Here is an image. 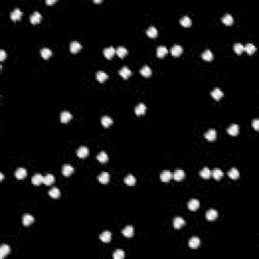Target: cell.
Masks as SVG:
<instances>
[{"label": "cell", "mask_w": 259, "mask_h": 259, "mask_svg": "<svg viewBox=\"0 0 259 259\" xmlns=\"http://www.w3.org/2000/svg\"><path fill=\"white\" fill-rule=\"evenodd\" d=\"M26 175H27L26 169H24V168H18L17 170L15 171V173H14L15 178L18 179V180L24 179V178L26 177Z\"/></svg>", "instance_id": "1"}, {"label": "cell", "mask_w": 259, "mask_h": 259, "mask_svg": "<svg viewBox=\"0 0 259 259\" xmlns=\"http://www.w3.org/2000/svg\"><path fill=\"white\" fill-rule=\"evenodd\" d=\"M95 77H96V79H97L98 82H100V83H103V82H105L107 80L108 75H107L105 72H103V71H97V72H96V74H95Z\"/></svg>", "instance_id": "2"}, {"label": "cell", "mask_w": 259, "mask_h": 259, "mask_svg": "<svg viewBox=\"0 0 259 259\" xmlns=\"http://www.w3.org/2000/svg\"><path fill=\"white\" fill-rule=\"evenodd\" d=\"M34 221H35L34 217L31 216V215H29V214L24 215V217H22V225H24V227L31 226V225L34 223Z\"/></svg>", "instance_id": "3"}, {"label": "cell", "mask_w": 259, "mask_h": 259, "mask_svg": "<svg viewBox=\"0 0 259 259\" xmlns=\"http://www.w3.org/2000/svg\"><path fill=\"white\" fill-rule=\"evenodd\" d=\"M219 214L216 210H208L207 213H205V218H207L208 221H215L217 219Z\"/></svg>", "instance_id": "4"}, {"label": "cell", "mask_w": 259, "mask_h": 259, "mask_svg": "<svg viewBox=\"0 0 259 259\" xmlns=\"http://www.w3.org/2000/svg\"><path fill=\"white\" fill-rule=\"evenodd\" d=\"M41 19H42V15H41V13H39L38 11H35V12H34L33 14H31V16H29V20H31V22L33 24H39V22L41 21Z\"/></svg>", "instance_id": "5"}, {"label": "cell", "mask_w": 259, "mask_h": 259, "mask_svg": "<svg viewBox=\"0 0 259 259\" xmlns=\"http://www.w3.org/2000/svg\"><path fill=\"white\" fill-rule=\"evenodd\" d=\"M172 178H173V174L171 172H169V171H164V172H162L161 174H160V179H161V181H163V182L170 181Z\"/></svg>", "instance_id": "6"}, {"label": "cell", "mask_w": 259, "mask_h": 259, "mask_svg": "<svg viewBox=\"0 0 259 259\" xmlns=\"http://www.w3.org/2000/svg\"><path fill=\"white\" fill-rule=\"evenodd\" d=\"M73 172H74V168H73L71 165L66 164L62 167V174H63L64 176H70Z\"/></svg>", "instance_id": "7"}, {"label": "cell", "mask_w": 259, "mask_h": 259, "mask_svg": "<svg viewBox=\"0 0 259 259\" xmlns=\"http://www.w3.org/2000/svg\"><path fill=\"white\" fill-rule=\"evenodd\" d=\"M114 54H116V49H113L112 47H109V48H105V49L103 50V55L104 57L106 59H111L112 57L114 56Z\"/></svg>", "instance_id": "8"}, {"label": "cell", "mask_w": 259, "mask_h": 259, "mask_svg": "<svg viewBox=\"0 0 259 259\" xmlns=\"http://www.w3.org/2000/svg\"><path fill=\"white\" fill-rule=\"evenodd\" d=\"M184 172H183V170H181V169H176L175 172L173 173V179L176 180V181H181V180H183V178H184Z\"/></svg>", "instance_id": "9"}, {"label": "cell", "mask_w": 259, "mask_h": 259, "mask_svg": "<svg viewBox=\"0 0 259 259\" xmlns=\"http://www.w3.org/2000/svg\"><path fill=\"white\" fill-rule=\"evenodd\" d=\"M205 138L207 139L208 141H210V142L215 141L216 138H217V132L215 130H213V129L208 131V132L205 134Z\"/></svg>", "instance_id": "10"}, {"label": "cell", "mask_w": 259, "mask_h": 259, "mask_svg": "<svg viewBox=\"0 0 259 259\" xmlns=\"http://www.w3.org/2000/svg\"><path fill=\"white\" fill-rule=\"evenodd\" d=\"M21 16H22V12H21V10H20V9H18V8L14 9V10L10 13V18L12 20H14V21L19 20L20 18H21Z\"/></svg>", "instance_id": "11"}, {"label": "cell", "mask_w": 259, "mask_h": 259, "mask_svg": "<svg viewBox=\"0 0 259 259\" xmlns=\"http://www.w3.org/2000/svg\"><path fill=\"white\" fill-rule=\"evenodd\" d=\"M184 224H185V221L182 219V218L177 217L173 220V226H174V229H176V230L182 228V227L184 226Z\"/></svg>", "instance_id": "12"}, {"label": "cell", "mask_w": 259, "mask_h": 259, "mask_svg": "<svg viewBox=\"0 0 259 259\" xmlns=\"http://www.w3.org/2000/svg\"><path fill=\"white\" fill-rule=\"evenodd\" d=\"M82 49V46L78 42H72L70 44V52L72 54H76Z\"/></svg>", "instance_id": "13"}, {"label": "cell", "mask_w": 259, "mask_h": 259, "mask_svg": "<svg viewBox=\"0 0 259 259\" xmlns=\"http://www.w3.org/2000/svg\"><path fill=\"white\" fill-rule=\"evenodd\" d=\"M210 94H212V97L214 98L215 100H220L222 97H223L224 93L220 88H215L214 90L212 91V93H210Z\"/></svg>", "instance_id": "14"}, {"label": "cell", "mask_w": 259, "mask_h": 259, "mask_svg": "<svg viewBox=\"0 0 259 259\" xmlns=\"http://www.w3.org/2000/svg\"><path fill=\"white\" fill-rule=\"evenodd\" d=\"M227 132H228L229 135H231V136H237L238 134H239V126L238 125H232L230 126V127L228 128V130H227Z\"/></svg>", "instance_id": "15"}, {"label": "cell", "mask_w": 259, "mask_h": 259, "mask_svg": "<svg viewBox=\"0 0 259 259\" xmlns=\"http://www.w3.org/2000/svg\"><path fill=\"white\" fill-rule=\"evenodd\" d=\"M171 54L173 57H179L182 54V47L179 45H175L171 49Z\"/></svg>", "instance_id": "16"}, {"label": "cell", "mask_w": 259, "mask_h": 259, "mask_svg": "<svg viewBox=\"0 0 259 259\" xmlns=\"http://www.w3.org/2000/svg\"><path fill=\"white\" fill-rule=\"evenodd\" d=\"M123 235L126 238H132L134 236V228L132 226H127L123 230Z\"/></svg>", "instance_id": "17"}, {"label": "cell", "mask_w": 259, "mask_h": 259, "mask_svg": "<svg viewBox=\"0 0 259 259\" xmlns=\"http://www.w3.org/2000/svg\"><path fill=\"white\" fill-rule=\"evenodd\" d=\"M200 244V240L198 237H192L188 242V246L192 249H196Z\"/></svg>", "instance_id": "18"}, {"label": "cell", "mask_w": 259, "mask_h": 259, "mask_svg": "<svg viewBox=\"0 0 259 259\" xmlns=\"http://www.w3.org/2000/svg\"><path fill=\"white\" fill-rule=\"evenodd\" d=\"M167 53H168V50H167L166 47H164V46L158 47L157 51H156V54H157L158 58H163V57H165L167 55Z\"/></svg>", "instance_id": "19"}, {"label": "cell", "mask_w": 259, "mask_h": 259, "mask_svg": "<svg viewBox=\"0 0 259 259\" xmlns=\"http://www.w3.org/2000/svg\"><path fill=\"white\" fill-rule=\"evenodd\" d=\"M146 105L144 103H139L138 105L136 106V108H135V112H136L137 116H143V114H145L146 112Z\"/></svg>", "instance_id": "20"}, {"label": "cell", "mask_w": 259, "mask_h": 259, "mask_svg": "<svg viewBox=\"0 0 259 259\" xmlns=\"http://www.w3.org/2000/svg\"><path fill=\"white\" fill-rule=\"evenodd\" d=\"M118 73H120V75L123 78V79H128V78L132 75V71H131L128 67H123Z\"/></svg>", "instance_id": "21"}, {"label": "cell", "mask_w": 259, "mask_h": 259, "mask_svg": "<svg viewBox=\"0 0 259 259\" xmlns=\"http://www.w3.org/2000/svg\"><path fill=\"white\" fill-rule=\"evenodd\" d=\"M31 182L35 185H40L41 183L44 182V176L42 174H36V175H34L33 178H31Z\"/></svg>", "instance_id": "22"}, {"label": "cell", "mask_w": 259, "mask_h": 259, "mask_svg": "<svg viewBox=\"0 0 259 259\" xmlns=\"http://www.w3.org/2000/svg\"><path fill=\"white\" fill-rule=\"evenodd\" d=\"M99 239L103 243H108L111 240V233L108 232V231H105L99 236Z\"/></svg>", "instance_id": "23"}, {"label": "cell", "mask_w": 259, "mask_h": 259, "mask_svg": "<svg viewBox=\"0 0 259 259\" xmlns=\"http://www.w3.org/2000/svg\"><path fill=\"white\" fill-rule=\"evenodd\" d=\"M10 253V247L8 245H2L0 248V258H4Z\"/></svg>", "instance_id": "24"}, {"label": "cell", "mask_w": 259, "mask_h": 259, "mask_svg": "<svg viewBox=\"0 0 259 259\" xmlns=\"http://www.w3.org/2000/svg\"><path fill=\"white\" fill-rule=\"evenodd\" d=\"M88 153L89 151L86 147H80L77 150V156L79 158H86L88 156Z\"/></svg>", "instance_id": "25"}, {"label": "cell", "mask_w": 259, "mask_h": 259, "mask_svg": "<svg viewBox=\"0 0 259 259\" xmlns=\"http://www.w3.org/2000/svg\"><path fill=\"white\" fill-rule=\"evenodd\" d=\"M96 159H97L98 161L100 162V163L104 164V163H106V162L108 161V156H107L106 153L102 151V152H100L99 154L96 156Z\"/></svg>", "instance_id": "26"}, {"label": "cell", "mask_w": 259, "mask_h": 259, "mask_svg": "<svg viewBox=\"0 0 259 259\" xmlns=\"http://www.w3.org/2000/svg\"><path fill=\"white\" fill-rule=\"evenodd\" d=\"M60 118H61V121H62V123H67L68 121H69L71 120V118H72V114H71L69 111H63V112H62V113H61Z\"/></svg>", "instance_id": "27"}, {"label": "cell", "mask_w": 259, "mask_h": 259, "mask_svg": "<svg viewBox=\"0 0 259 259\" xmlns=\"http://www.w3.org/2000/svg\"><path fill=\"white\" fill-rule=\"evenodd\" d=\"M187 208H188L190 210H196L199 208V201L198 199H191V200H189L188 205H187Z\"/></svg>", "instance_id": "28"}, {"label": "cell", "mask_w": 259, "mask_h": 259, "mask_svg": "<svg viewBox=\"0 0 259 259\" xmlns=\"http://www.w3.org/2000/svg\"><path fill=\"white\" fill-rule=\"evenodd\" d=\"M97 178H98V181H99L100 183L105 184V183H107L109 181V174L107 172H102Z\"/></svg>", "instance_id": "29"}, {"label": "cell", "mask_w": 259, "mask_h": 259, "mask_svg": "<svg viewBox=\"0 0 259 259\" xmlns=\"http://www.w3.org/2000/svg\"><path fill=\"white\" fill-rule=\"evenodd\" d=\"M222 21H223L224 24H226V26H232L234 22V18L231 14H225L223 18H222Z\"/></svg>", "instance_id": "30"}, {"label": "cell", "mask_w": 259, "mask_h": 259, "mask_svg": "<svg viewBox=\"0 0 259 259\" xmlns=\"http://www.w3.org/2000/svg\"><path fill=\"white\" fill-rule=\"evenodd\" d=\"M116 54L118 55L120 58H125L128 55V51L125 47H118L116 49Z\"/></svg>", "instance_id": "31"}, {"label": "cell", "mask_w": 259, "mask_h": 259, "mask_svg": "<svg viewBox=\"0 0 259 259\" xmlns=\"http://www.w3.org/2000/svg\"><path fill=\"white\" fill-rule=\"evenodd\" d=\"M140 73H141L142 76L144 77H150L152 75V70L149 66H144L141 70H140Z\"/></svg>", "instance_id": "32"}, {"label": "cell", "mask_w": 259, "mask_h": 259, "mask_svg": "<svg viewBox=\"0 0 259 259\" xmlns=\"http://www.w3.org/2000/svg\"><path fill=\"white\" fill-rule=\"evenodd\" d=\"M55 182V177L53 174H48V175L44 176V184L46 185H52Z\"/></svg>", "instance_id": "33"}, {"label": "cell", "mask_w": 259, "mask_h": 259, "mask_svg": "<svg viewBox=\"0 0 259 259\" xmlns=\"http://www.w3.org/2000/svg\"><path fill=\"white\" fill-rule=\"evenodd\" d=\"M228 175H229V177H230L231 179H233V180H237L238 178H239V175H240V174H239V171H238L236 168H232V169H230V170H229Z\"/></svg>", "instance_id": "34"}, {"label": "cell", "mask_w": 259, "mask_h": 259, "mask_svg": "<svg viewBox=\"0 0 259 259\" xmlns=\"http://www.w3.org/2000/svg\"><path fill=\"white\" fill-rule=\"evenodd\" d=\"M212 175L216 180H221L222 177H223V175H224V173H223V171H222L221 169L216 168V169H214V170H213Z\"/></svg>", "instance_id": "35"}, {"label": "cell", "mask_w": 259, "mask_h": 259, "mask_svg": "<svg viewBox=\"0 0 259 259\" xmlns=\"http://www.w3.org/2000/svg\"><path fill=\"white\" fill-rule=\"evenodd\" d=\"M199 175H200L203 179H210V175H212V172H210V170L208 167H205V168H203V170L199 172Z\"/></svg>", "instance_id": "36"}, {"label": "cell", "mask_w": 259, "mask_h": 259, "mask_svg": "<svg viewBox=\"0 0 259 259\" xmlns=\"http://www.w3.org/2000/svg\"><path fill=\"white\" fill-rule=\"evenodd\" d=\"M146 34H147V36H149V38H156V36H158V31L157 29L154 26H150L149 29H147V31H146Z\"/></svg>", "instance_id": "37"}, {"label": "cell", "mask_w": 259, "mask_h": 259, "mask_svg": "<svg viewBox=\"0 0 259 259\" xmlns=\"http://www.w3.org/2000/svg\"><path fill=\"white\" fill-rule=\"evenodd\" d=\"M201 58L205 61H212L213 59H214V55H213V53L210 52V50H205V51L203 53V55H201Z\"/></svg>", "instance_id": "38"}, {"label": "cell", "mask_w": 259, "mask_h": 259, "mask_svg": "<svg viewBox=\"0 0 259 259\" xmlns=\"http://www.w3.org/2000/svg\"><path fill=\"white\" fill-rule=\"evenodd\" d=\"M52 51L50 49H48V48H44V49L41 50V55H42V57L45 60H47V59H49L50 57L52 56Z\"/></svg>", "instance_id": "39"}, {"label": "cell", "mask_w": 259, "mask_h": 259, "mask_svg": "<svg viewBox=\"0 0 259 259\" xmlns=\"http://www.w3.org/2000/svg\"><path fill=\"white\" fill-rule=\"evenodd\" d=\"M112 123H113V121H112V120L111 118H109V116H102V118H101V125L103 126L104 128H108L109 126H111L112 125Z\"/></svg>", "instance_id": "40"}, {"label": "cell", "mask_w": 259, "mask_h": 259, "mask_svg": "<svg viewBox=\"0 0 259 259\" xmlns=\"http://www.w3.org/2000/svg\"><path fill=\"white\" fill-rule=\"evenodd\" d=\"M125 183L128 185H130V186H132V185H134L135 183H136V178H135V176L132 175V174L127 175L125 178Z\"/></svg>", "instance_id": "41"}, {"label": "cell", "mask_w": 259, "mask_h": 259, "mask_svg": "<svg viewBox=\"0 0 259 259\" xmlns=\"http://www.w3.org/2000/svg\"><path fill=\"white\" fill-rule=\"evenodd\" d=\"M60 194H61L60 190L57 188V187H53V188L49 191V195L51 196V198H60Z\"/></svg>", "instance_id": "42"}, {"label": "cell", "mask_w": 259, "mask_h": 259, "mask_svg": "<svg viewBox=\"0 0 259 259\" xmlns=\"http://www.w3.org/2000/svg\"><path fill=\"white\" fill-rule=\"evenodd\" d=\"M180 24L184 27H189L191 26V19L188 16H183L181 19H180Z\"/></svg>", "instance_id": "43"}, {"label": "cell", "mask_w": 259, "mask_h": 259, "mask_svg": "<svg viewBox=\"0 0 259 259\" xmlns=\"http://www.w3.org/2000/svg\"><path fill=\"white\" fill-rule=\"evenodd\" d=\"M244 51H246L248 55H252L255 53L256 48H255V46L252 45V44H247V45L244 47Z\"/></svg>", "instance_id": "44"}, {"label": "cell", "mask_w": 259, "mask_h": 259, "mask_svg": "<svg viewBox=\"0 0 259 259\" xmlns=\"http://www.w3.org/2000/svg\"><path fill=\"white\" fill-rule=\"evenodd\" d=\"M233 49H234V52H235L236 54L241 55L243 53V51H244V46L241 45V44H235V45H234V47H233Z\"/></svg>", "instance_id": "45"}, {"label": "cell", "mask_w": 259, "mask_h": 259, "mask_svg": "<svg viewBox=\"0 0 259 259\" xmlns=\"http://www.w3.org/2000/svg\"><path fill=\"white\" fill-rule=\"evenodd\" d=\"M123 257H125V252H123V250H121V249L116 250L113 253V258L114 259H123Z\"/></svg>", "instance_id": "46"}, {"label": "cell", "mask_w": 259, "mask_h": 259, "mask_svg": "<svg viewBox=\"0 0 259 259\" xmlns=\"http://www.w3.org/2000/svg\"><path fill=\"white\" fill-rule=\"evenodd\" d=\"M252 126H253V128H254V130H255V131H258L259 130V121L257 120V118L253 121V123H252Z\"/></svg>", "instance_id": "47"}, {"label": "cell", "mask_w": 259, "mask_h": 259, "mask_svg": "<svg viewBox=\"0 0 259 259\" xmlns=\"http://www.w3.org/2000/svg\"><path fill=\"white\" fill-rule=\"evenodd\" d=\"M6 58V53L4 50H1L0 51V61H4Z\"/></svg>", "instance_id": "48"}, {"label": "cell", "mask_w": 259, "mask_h": 259, "mask_svg": "<svg viewBox=\"0 0 259 259\" xmlns=\"http://www.w3.org/2000/svg\"><path fill=\"white\" fill-rule=\"evenodd\" d=\"M54 3H56V0H47L46 1V4H48V5H52Z\"/></svg>", "instance_id": "49"}, {"label": "cell", "mask_w": 259, "mask_h": 259, "mask_svg": "<svg viewBox=\"0 0 259 259\" xmlns=\"http://www.w3.org/2000/svg\"><path fill=\"white\" fill-rule=\"evenodd\" d=\"M3 177H4V176H3V174H2V173H0V180H3Z\"/></svg>", "instance_id": "50"}, {"label": "cell", "mask_w": 259, "mask_h": 259, "mask_svg": "<svg viewBox=\"0 0 259 259\" xmlns=\"http://www.w3.org/2000/svg\"><path fill=\"white\" fill-rule=\"evenodd\" d=\"M100 2H101L100 0H98V1H97V0H94V3H100Z\"/></svg>", "instance_id": "51"}]
</instances>
